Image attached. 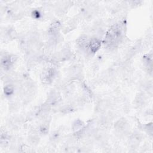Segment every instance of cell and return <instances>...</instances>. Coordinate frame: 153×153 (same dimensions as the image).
<instances>
[{
	"instance_id": "cell-6",
	"label": "cell",
	"mask_w": 153,
	"mask_h": 153,
	"mask_svg": "<svg viewBox=\"0 0 153 153\" xmlns=\"http://www.w3.org/2000/svg\"><path fill=\"white\" fill-rule=\"evenodd\" d=\"M82 126H83L82 122L80 120H77L73 124V130L76 131H79L82 128Z\"/></svg>"
},
{
	"instance_id": "cell-3",
	"label": "cell",
	"mask_w": 153,
	"mask_h": 153,
	"mask_svg": "<svg viewBox=\"0 0 153 153\" xmlns=\"http://www.w3.org/2000/svg\"><path fill=\"white\" fill-rule=\"evenodd\" d=\"M101 45V42L100 41L96 38L91 39V40L89 41L88 46L90 48V51L92 53H96L100 47Z\"/></svg>"
},
{
	"instance_id": "cell-1",
	"label": "cell",
	"mask_w": 153,
	"mask_h": 153,
	"mask_svg": "<svg viewBox=\"0 0 153 153\" xmlns=\"http://www.w3.org/2000/svg\"><path fill=\"white\" fill-rule=\"evenodd\" d=\"M122 36V27L116 24L111 27L106 33L105 39V45L106 48L109 49L116 47Z\"/></svg>"
},
{
	"instance_id": "cell-4",
	"label": "cell",
	"mask_w": 153,
	"mask_h": 153,
	"mask_svg": "<svg viewBox=\"0 0 153 153\" xmlns=\"http://www.w3.org/2000/svg\"><path fill=\"white\" fill-rule=\"evenodd\" d=\"M89 41H88L87 36L82 35L78 38L76 42L79 47L82 48H85L87 47V45L89 44Z\"/></svg>"
},
{
	"instance_id": "cell-2",
	"label": "cell",
	"mask_w": 153,
	"mask_h": 153,
	"mask_svg": "<svg viewBox=\"0 0 153 153\" xmlns=\"http://www.w3.org/2000/svg\"><path fill=\"white\" fill-rule=\"evenodd\" d=\"M56 71L53 68L45 69L42 73L41 80L45 84H50L55 76Z\"/></svg>"
},
{
	"instance_id": "cell-5",
	"label": "cell",
	"mask_w": 153,
	"mask_h": 153,
	"mask_svg": "<svg viewBox=\"0 0 153 153\" xmlns=\"http://www.w3.org/2000/svg\"><path fill=\"white\" fill-rule=\"evenodd\" d=\"M60 28V23L58 21H54L53 22L50 27V31L51 34L55 35L59 32Z\"/></svg>"
},
{
	"instance_id": "cell-7",
	"label": "cell",
	"mask_w": 153,
	"mask_h": 153,
	"mask_svg": "<svg viewBox=\"0 0 153 153\" xmlns=\"http://www.w3.org/2000/svg\"><path fill=\"white\" fill-rule=\"evenodd\" d=\"M13 92V87L11 85H7L4 87V93L9 96Z\"/></svg>"
}]
</instances>
